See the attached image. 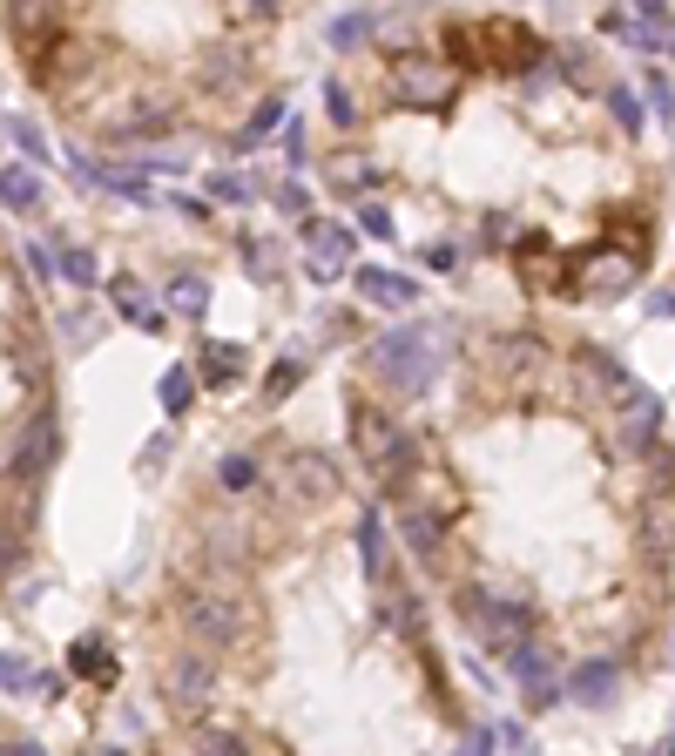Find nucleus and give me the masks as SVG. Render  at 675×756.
Listing matches in <instances>:
<instances>
[{
	"instance_id": "obj_1",
	"label": "nucleus",
	"mask_w": 675,
	"mask_h": 756,
	"mask_svg": "<svg viewBox=\"0 0 675 756\" xmlns=\"http://www.w3.org/2000/svg\"><path fill=\"white\" fill-rule=\"evenodd\" d=\"M352 466L460 635L541 716L675 622L662 399L547 317H412L345 365Z\"/></svg>"
},
{
	"instance_id": "obj_2",
	"label": "nucleus",
	"mask_w": 675,
	"mask_h": 756,
	"mask_svg": "<svg viewBox=\"0 0 675 756\" xmlns=\"http://www.w3.org/2000/svg\"><path fill=\"white\" fill-rule=\"evenodd\" d=\"M135 648L190 756H493L379 493L284 426L177 480Z\"/></svg>"
},
{
	"instance_id": "obj_3",
	"label": "nucleus",
	"mask_w": 675,
	"mask_h": 756,
	"mask_svg": "<svg viewBox=\"0 0 675 756\" xmlns=\"http://www.w3.org/2000/svg\"><path fill=\"white\" fill-rule=\"evenodd\" d=\"M318 177L433 271L493 264L541 311L622 304L668 177L622 68L527 14H405L324 74Z\"/></svg>"
},
{
	"instance_id": "obj_4",
	"label": "nucleus",
	"mask_w": 675,
	"mask_h": 756,
	"mask_svg": "<svg viewBox=\"0 0 675 756\" xmlns=\"http://www.w3.org/2000/svg\"><path fill=\"white\" fill-rule=\"evenodd\" d=\"M284 8H8L21 81L74 142L258 149L284 115Z\"/></svg>"
},
{
	"instance_id": "obj_5",
	"label": "nucleus",
	"mask_w": 675,
	"mask_h": 756,
	"mask_svg": "<svg viewBox=\"0 0 675 756\" xmlns=\"http://www.w3.org/2000/svg\"><path fill=\"white\" fill-rule=\"evenodd\" d=\"M61 460V392L41 304L28 298L21 258H8V561L28 554L41 486Z\"/></svg>"
},
{
	"instance_id": "obj_6",
	"label": "nucleus",
	"mask_w": 675,
	"mask_h": 756,
	"mask_svg": "<svg viewBox=\"0 0 675 756\" xmlns=\"http://www.w3.org/2000/svg\"><path fill=\"white\" fill-rule=\"evenodd\" d=\"M352 278H359V291H365V298H379V304H412V298H419V284H412V278L399 284L392 271H372V264H365V271H352Z\"/></svg>"
},
{
	"instance_id": "obj_7",
	"label": "nucleus",
	"mask_w": 675,
	"mask_h": 756,
	"mask_svg": "<svg viewBox=\"0 0 675 756\" xmlns=\"http://www.w3.org/2000/svg\"><path fill=\"white\" fill-rule=\"evenodd\" d=\"M197 359H203V379L223 392L230 385V372H243V352L236 345H197Z\"/></svg>"
},
{
	"instance_id": "obj_8",
	"label": "nucleus",
	"mask_w": 675,
	"mask_h": 756,
	"mask_svg": "<svg viewBox=\"0 0 675 756\" xmlns=\"http://www.w3.org/2000/svg\"><path fill=\"white\" fill-rule=\"evenodd\" d=\"M8 756H41V749H34V743H28L21 729H8Z\"/></svg>"
}]
</instances>
